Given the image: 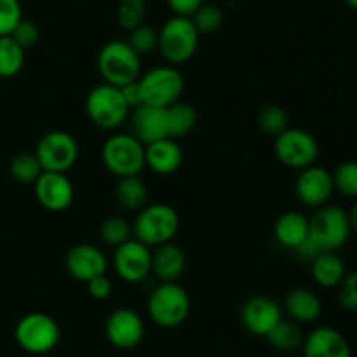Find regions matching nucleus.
Segmentation results:
<instances>
[{"label":"nucleus","mask_w":357,"mask_h":357,"mask_svg":"<svg viewBox=\"0 0 357 357\" xmlns=\"http://www.w3.org/2000/svg\"><path fill=\"white\" fill-rule=\"evenodd\" d=\"M356 229V211L347 213L340 206H321L309 218V237L321 251H338L347 244Z\"/></svg>","instance_id":"f257e3e1"},{"label":"nucleus","mask_w":357,"mask_h":357,"mask_svg":"<svg viewBox=\"0 0 357 357\" xmlns=\"http://www.w3.org/2000/svg\"><path fill=\"white\" fill-rule=\"evenodd\" d=\"M190 307L187 289L176 281L160 282L152 289L146 302L150 319L160 328H176L183 324L190 314Z\"/></svg>","instance_id":"f03ea898"},{"label":"nucleus","mask_w":357,"mask_h":357,"mask_svg":"<svg viewBox=\"0 0 357 357\" xmlns=\"http://www.w3.org/2000/svg\"><path fill=\"white\" fill-rule=\"evenodd\" d=\"M132 234L135 239L146 244L149 248L160 246L173 241L180 230V215L169 204H150L143 206L135 220Z\"/></svg>","instance_id":"7ed1b4c3"},{"label":"nucleus","mask_w":357,"mask_h":357,"mask_svg":"<svg viewBox=\"0 0 357 357\" xmlns=\"http://www.w3.org/2000/svg\"><path fill=\"white\" fill-rule=\"evenodd\" d=\"M199 31L188 16H173L159 30V45L162 58L176 66L187 63L195 54L199 45Z\"/></svg>","instance_id":"20e7f679"},{"label":"nucleus","mask_w":357,"mask_h":357,"mask_svg":"<svg viewBox=\"0 0 357 357\" xmlns=\"http://www.w3.org/2000/svg\"><path fill=\"white\" fill-rule=\"evenodd\" d=\"M98 70L105 82L121 87L138 79L142 72V56L132 51L128 40H110L100 49Z\"/></svg>","instance_id":"39448f33"},{"label":"nucleus","mask_w":357,"mask_h":357,"mask_svg":"<svg viewBox=\"0 0 357 357\" xmlns=\"http://www.w3.org/2000/svg\"><path fill=\"white\" fill-rule=\"evenodd\" d=\"M86 114L94 126L101 129H117L128 121L131 108L126 103L121 87L100 84L86 98Z\"/></svg>","instance_id":"423d86ee"},{"label":"nucleus","mask_w":357,"mask_h":357,"mask_svg":"<svg viewBox=\"0 0 357 357\" xmlns=\"http://www.w3.org/2000/svg\"><path fill=\"white\" fill-rule=\"evenodd\" d=\"M101 160L105 167L119 178L139 174L145 167V145L131 132H119L103 143Z\"/></svg>","instance_id":"0eeeda50"},{"label":"nucleus","mask_w":357,"mask_h":357,"mask_svg":"<svg viewBox=\"0 0 357 357\" xmlns=\"http://www.w3.org/2000/svg\"><path fill=\"white\" fill-rule=\"evenodd\" d=\"M61 331L56 319L44 312H30L17 321L14 338L30 354H47L58 345Z\"/></svg>","instance_id":"6e6552de"},{"label":"nucleus","mask_w":357,"mask_h":357,"mask_svg":"<svg viewBox=\"0 0 357 357\" xmlns=\"http://www.w3.org/2000/svg\"><path fill=\"white\" fill-rule=\"evenodd\" d=\"M142 103L167 108L180 101L185 89V80L180 70L169 66H155L138 77Z\"/></svg>","instance_id":"1a4fd4ad"},{"label":"nucleus","mask_w":357,"mask_h":357,"mask_svg":"<svg viewBox=\"0 0 357 357\" xmlns=\"http://www.w3.org/2000/svg\"><path fill=\"white\" fill-rule=\"evenodd\" d=\"M274 152L286 167L300 171L316 164L319 143L305 129L286 128L281 135L275 136Z\"/></svg>","instance_id":"9d476101"},{"label":"nucleus","mask_w":357,"mask_h":357,"mask_svg":"<svg viewBox=\"0 0 357 357\" xmlns=\"http://www.w3.org/2000/svg\"><path fill=\"white\" fill-rule=\"evenodd\" d=\"M33 153L42 171L66 173L79 159V143L66 131H49L38 139Z\"/></svg>","instance_id":"9b49d317"},{"label":"nucleus","mask_w":357,"mask_h":357,"mask_svg":"<svg viewBox=\"0 0 357 357\" xmlns=\"http://www.w3.org/2000/svg\"><path fill=\"white\" fill-rule=\"evenodd\" d=\"M114 268L126 282H142L150 274L152 251L138 239H129L115 248Z\"/></svg>","instance_id":"f8f14e48"},{"label":"nucleus","mask_w":357,"mask_h":357,"mask_svg":"<svg viewBox=\"0 0 357 357\" xmlns=\"http://www.w3.org/2000/svg\"><path fill=\"white\" fill-rule=\"evenodd\" d=\"M35 197L38 204L51 213H61L72 206L75 190L66 173L42 171L33 181Z\"/></svg>","instance_id":"ddd939ff"},{"label":"nucleus","mask_w":357,"mask_h":357,"mask_svg":"<svg viewBox=\"0 0 357 357\" xmlns=\"http://www.w3.org/2000/svg\"><path fill=\"white\" fill-rule=\"evenodd\" d=\"M105 335L114 347L128 351L142 344L145 337V323L142 316L131 309H115L105 323Z\"/></svg>","instance_id":"4468645a"},{"label":"nucleus","mask_w":357,"mask_h":357,"mask_svg":"<svg viewBox=\"0 0 357 357\" xmlns=\"http://www.w3.org/2000/svg\"><path fill=\"white\" fill-rule=\"evenodd\" d=\"M296 199L307 208H321L328 204L333 194V180L326 167L312 164L309 167L300 169V174L295 181Z\"/></svg>","instance_id":"2eb2a0df"},{"label":"nucleus","mask_w":357,"mask_h":357,"mask_svg":"<svg viewBox=\"0 0 357 357\" xmlns=\"http://www.w3.org/2000/svg\"><path fill=\"white\" fill-rule=\"evenodd\" d=\"M65 267L75 281L89 282L98 275L107 274V255L93 244H77L66 253Z\"/></svg>","instance_id":"dca6fc26"},{"label":"nucleus","mask_w":357,"mask_h":357,"mask_svg":"<svg viewBox=\"0 0 357 357\" xmlns=\"http://www.w3.org/2000/svg\"><path fill=\"white\" fill-rule=\"evenodd\" d=\"M282 319V309L275 300L258 295L248 300L241 309L243 326L257 337H265L279 321Z\"/></svg>","instance_id":"f3484780"},{"label":"nucleus","mask_w":357,"mask_h":357,"mask_svg":"<svg viewBox=\"0 0 357 357\" xmlns=\"http://www.w3.org/2000/svg\"><path fill=\"white\" fill-rule=\"evenodd\" d=\"M128 119L131 126V135L143 145L167 138L166 108L142 103L132 108V114H129Z\"/></svg>","instance_id":"a211bd4d"},{"label":"nucleus","mask_w":357,"mask_h":357,"mask_svg":"<svg viewBox=\"0 0 357 357\" xmlns=\"http://www.w3.org/2000/svg\"><path fill=\"white\" fill-rule=\"evenodd\" d=\"M305 357H352L351 345L344 335L330 326L310 331L302 342Z\"/></svg>","instance_id":"6ab92c4d"},{"label":"nucleus","mask_w":357,"mask_h":357,"mask_svg":"<svg viewBox=\"0 0 357 357\" xmlns=\"http://www.w3.org/2000/svg\"><path fill=\"white\" fill-rule=\"evenodd\" d=\"M187 267V255L178 244L164 243L155 246L152 253V267L150 272L159 279L160 282H174L183 275Z\"/></svg>","instance_id":"aec40b11"},{"label":"nucleus","mask_w":357,"mask_h":357,"mask_svg":"<svg viewBox=\"0 0 357 357\" xmlns=\"http://www.w3.org/2000/svg\"><path fill=\"white\" fill-rule=\"evenodd\" d=\"M183 162V152L178 139L162 138L145 145V166L157 174H173Z\"/></svg>","instance_id":"412c9836"},{"label":"nucleus","mask_w":357,"mask_h":357,"mask_svg":"<svg viewBox=\"0 0 357 357\" xmlns=\"http://www.w3.org/2000/svg\"><path fill=\"white\" fill-rule=\"evenodd\" d=\"M284 310L296 324H310L323 312L321 298L309 288H295L286 295Z\"/></svg>","instance_id":"4be33fe9"},{"label":"nucleus","mask_w":357,"mask_h":357,"mask_svg":"<svg viewBox=\"0 0 357 357\" xmlns=\"http://www.w3.org/2000/svg\"><path fill=\"white\" fill-rule=\"evenodd\" d=\"M309 264L314 282L321 288H337L347 274L344 260L338 257L337 251H321Z\"/></svg>","instance_id":"5701e85b"},{"label":"nucleus","mask_w":357,"mask_h":357,"mask_svg":"<svg viewBox=\"0 0 357 357\" xmlns=\"http://www.w3.org/2000/svg\"><path fill=\"white\" fill-rule=\"evenodd\" d=\"M274 237L282 248L295 250L309 237V218L300 211H286L274 225Z\"/></svg>","instance_id":"b1692460"},{"label":"nucleus","mask_w":357,"mask_h":357,"mask_svg":"<svg viewBox=\"0 0 357 357\" xmlns=\"http://www.w3.org/2000/svg\"><path fill=\"white\" fill-rule=\"evenodd\" d=\"M115 197L119 204L128 211H139L149 201V188L138 174L122 176L115 185Z\"/></svg>","instance_id":"393cba45"},{"label":"nucleus","mask_w":357,"mask_h":357,"mask_svg":"<svg viewBox=\"0 0 357 357\" xmlns=\"http://www.w3.org/2000/svg\"><path fill=\"white\" fill-rule=\"evenodd\" d=\"M166 122L167 136L173 139H180L194 131L195 124H197V114L192 105L176 101L166 108Z\"/></svg>","instance_id":"a878e982"},{"label":"nucleus","mask_w":357,"mask_h":357,"mask_svg":"<svg viewBox=\"0 0 357 357\" xmlns=\"http://www.w3.org/2000/svg\"><path fill=\"white\" fill-rule=\"evenodd\" d=\"M265 340L281 352H293L302 347L303 333L295 321L281 319L267 335Z\"/></svg>","instance_id":"bb28decb"},{"label":"nucleus","mask_w":357,"mask_h":357,"mask_svg":"<svg viewBox=\"0 0 357 357\" xmlns=\"http://www.w3.org/2000/svg\"><path fill=\"white\" fill-rule=\"evenodd\" d=\"M24 66V49L10 35L0 37V77H16Z\"/></svg>","instance_id":"cd10ccee"},{"label":"nucleus","mask_w":357,"mask_h":357,"mask_svg":"<svg viewBox=\"0 0 357 357\" xmlns=\"http://www.w3.org/2000/svg\"><path fill=\"white\" fill-rule=\"evenodd\" d=\"M10 176L17 181V183H33L42 173V167L35 153H17L9 164Z\"/></svg>","instance_id":"c85d7f7f"},{"label":"nucleus","mask_w":357,"mask_h":357,"mask_svg":"<svg viewBox=\"0 0 357 357\" xmlns=\"http://www.w3.org/2000/svg\"><path fill=\"white\" fill-rule=\"evenodd\" d=\"M258 126L268 136H278L289 128V117L286 110L279 105H267L258 114Z\"/></svg>","instance_id":"c756f323"},{"label":"nucleus","mask_w":357,"mask_h":357,"mask_svg":"<svg viewBox=\"0 0 357 357\" xmlns=\"http://www.w3.org/2000/svg\"><path fill=\"white\" fill-rule=\"evenodd\" d=\"M132 227L129 225L128 220L121 218V216H110L105 220L100 227V237L105 244L108 246H121L122 243L131 239Z\"/></svg>","instance_id":"7c9ffc66"},{"label":"nucleus","mask_w":357,"mask_h":357,"mask_svg":"<svg viewBox=\"0 0 357 357\" xmlns=\"http://www.w3.org/2000/svg\"><path fill=\"white\" fill-rule=\"evenodd\" d=\"M128 44L131 45L132 51H135L136 54H150V52L155 51L157 45H159V31L153 26L142 23L136 28H132V30H129Z\"/></svg>","instance_id":"2f4dec72"},{"label":"nucleus","mask_w":357,"mask_h":357,"mask_svg":"<svg viewBox=\"0 0 357 357\" xmlns=\"http://www.w3.org/2000/svg\"><path fill=\"white\" fill-rule=\"evenodd\" d=\"M333 190H338L345 197L354 199L357 195V164L354 160H345L331 173Z\"/></svg>","instance_id":"473e14b6"},{"label":"nucleus","mask_w":357,"mask_h":357,"mask_svg":"<svg viewBox=\"0 0 357 357\" xmlns=\"http://www.w3.org/2000/svg\"><path fill=\"white\" fill-rule=\"evenodd\" d=\"M146 14V0H121L117 20L124 30H132L143 23Z\"/></svg>","instance_id":"72a5a7b5"},{"label":"nucleus","mask_w":357,"mask_h":357,"mask_svg":"<svg viewBox=\"0 0 357 357\" xmlns=\"http://www.w3.org/2000/svg\"><path fill=\"white\" fill-rule=\"evenodd\" d=\"M190 17L199 33H213L223 24L222 9L211 3H202Z\"/></svg>","instance_id":"f704fd0d"},{"label":"nucleus","mask_w":357,"mask_h":357,"mask_svg":"<svg viewBox=\"0 0 357 357\" xmlns=\"http://www.w3.org/2000/svg\"><path fill=\"white\" fill-rule=\"evenodd\" d=\"M21 20H23V9L20 0H0V37L10 35Z\"/></svg>","instance_id":"c9c22d12"},{"label":"nucleus","mask_w":357,"mask_h":357,"mask_svg":"<svg viewBox=\"0 0 357 357\" xmlns=\"http://www.w3.org/2000/svg\"><path fill=\"white\" fill-rule=\"evenodd\" d=\"M10 37L26 51V49L33 47V45L37 44L38 38H40V31H38V26L33 21L24 20L23 17V20L16 24V28L10 31Z\"/></svg>","instance_id":"e433bc0d"},{"label":"nucleus","mask_w":357,"mask_h":357,"mask_svg":"<svg viewBox=\"0 0 357 357\" xmlns=\"http://www.w3.org/2000/svg\"><path fill=\"white\" fill-rule=\"evenodd\" d=\"M338 288V303L347 310L357 309V275L354 272L345 274Z\"/></svg>","instance_id":"4c0bfd02"},{"label":"nucleus","mask_w":357,"mask_h":357,"mask_svg":"<svg viewBox=\"0 0 357 357\" xmlns=\"http://www.w3.org/2000/svg\"><path fill=\"white\" fill-rule=\"evenodd\" d=\"M87 284V293L93 296L94 300H107L112 295V281L107 278V274L98 275V278L91 279Z\"/></svg>","instance_id":"58836bf2"},{"label":"nucleus","mask_w":357,"mask_h":357,"mask_svg":"<svg viewBox=\"0 0 357 357\" xmlns=\"http://www.w3.org/2000/svg\"><path fill=\"white\" fill-rule=\"evenodd\" d=\"M167 7L173 10L174 16H188L190 17L199 7L204 3V0H166Z\"/></svg>","instance_id":"ea45409f"},{"label":"nucleus","mask_w":357,"mask_h":357,"mask_svg":"<svg viewBox=\"0 0 357 357\" xmlns=\"http://www.w3.org/2000/svg\"><path fill=\"white\" fill-rule=\"evenodd\" d=\"M121 93L124 96L126 103L129 105V108H136L138 105H142V93H139V86H138V79L132 80V82L124 84L121 86Z\"/></svg>","instance_id":"a19ab883"},{"label":"nucleus","mask_w":357,"mask_h":357,"mask_svg":"<svg viewBox=\"0 0 357 357\" xmlns=\"http://www.w3.org/2000/svg\"><path fill=\"white\" fill-rule=\"evenodd\" d=\"M293 251H295L296 257L302 258V260H307V261L314 260V258H316L317 255L321 253V250H319V248H317V244L314 243V241L310 239V237H307L305 241H302V243H300L298 246H296Z\"/></svg>","instance_id":"79ce46f5"},{"label":"nucleus","mask_w":357,"mask_h":357,"mask_svg":"<svg viewBox=\"0 0 357 357\" xmlns=\"http://www.w3.org/2000/svg\"><path fill=\"white\" fill-rule=\"evenodd\" d=\"M345 3H347L349 7H351V9H356L357 7V0H344Z\"/></svg>","instance_id":"37998d69"}]
</instances>
